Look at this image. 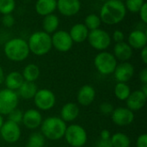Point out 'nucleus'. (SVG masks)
Returning a JSON list of instances; mask_svg holds the SVG:
<instances>
[{
  "label": "nucleus",
  "mask_w": 147,
  "mask_h": 147,
  "mask_svg": "<svg viewBox=\"0 0 147 147\" xmlns=\"http://www.w3.org/2000/svg\"><path fill=\"white\" fill-rule=\"evenodd\" d=\"M126 15L127 9L123 2L108 0L101 7L99 16L102 22L107 25H116L124 20Z\"/></svg>",
  "instance_id": "f257e3e1"
},
{
  "label": "nucleus",
  "mask_w": 147,
  "mask_h": 147,
  "mask_svg": "<svg viewBox=\"0 0 147 147\" xmlns=\"http://www.w3.org/2000/svg\"><path fill=\"white\" fill-rule=\"evenodd\" d=\"M3 53L6 58L13 62H22L25 60L30 52L27 40L16 37L8 40L3 47Z\"/></svg>",
  "instance_id": "f03ea898"
},
{
  "label": "nucleus",
  "mask_w": 147,
  "mask_h": 147,
  "mask_svg": "<svg viewBox=\"0 0 147 147\" xmlns=\"http://www.w3.org/2000/svg\"><path fill=\"white\" fill-rule=\"evenodd\" d=\"M66 127L65 122L60 117L51 116L42 121L40 131L45 139L56 141L64 137Z\"/></svg>",
  "instance_id": "7ed1b4c3"
},
{
  "label": "nucleus",
  "mask_w": 147,
  "mask_h": 147,
  "mask_svg": "<svg viewBox=\"0 0 147 147\" xmlns=\"http://www.w3.org/2000/svg\"><path fill=\"white\" fill-rule=\"evenodd\" d=\"M27 42L29 52L36 56L46 55L53 48L51 34L42 30L34 32L29 36Z\"/></svg>",
  "instance_id": "20e7f679"
},
{
  "label": "nucleus",
  "mask_w": 147,
  "mask_h": 147,
  "mask_svg": "<svg viewBox=\"0 0 147 147\" xmlns=\"http://www.w3.org/2000/svg\"><path fill=\"white\" fill-rule=\"evenodd\" d=\"M94 65L99 73L102 75H110L115 71L117 65V59L113 53L107 51H102L96 55Z\"/></svg>",
  "instance_id": "39448f33"
},
{
  "label": "nucleus",
  "mask_w": 147,
  "mask_h": 147,
  "mask_svg": "<svg viewBox=\"0 0 147 147\" xmlns=\"http://www.w3.org/2000/svg\"><path fill=\"white\" fill-rule=\"evenodd\" d=\"M64 137L66 142L71 147L84 146L88 139L85 129L78 124H71L66 127Z\"/></svg>",
  "instance_id": "423d86ee"
},
{
  "label": "nucleus",
  "mask_w": 147,
  "mask_h": 147,
  "mask_svg": "<svg viewBox=\"0 0 147 147\" xmlns=\"http://www.w3.org/2000/svg\"><path fill=\"white\" fill-rule=\"evenodd\" d=\"M87 40L91 47L97 51H105L111 45V36L104 29L97 28L89 32Z\"/></svg>",
  "instance_id": "0eeeda50"
},
{
  "label": "nucleus",
  "mask_w": 147,
  "mask_h": 147,
  "mask_svg": "<svg viewBox=\"0 0 147 147\" xmlns=\"http://www.w3.org/2000/svg\"><path fill=\"white\" fill-rule=\"evenodd\" d=\"M19 96L14 90L3 89L0 90V115H7L17 108Z\"/></svg>",
  "instance_id": "6e6552de"
},
{
  "label": "nucleus",
  "mask_w": 147,
  "mask_h": 147,
  "mask_svg": "<svg viewBox=\"0 0 147 147\" xmlns=\"http://www.w3.org/2000/svg\"><path fill=\"white\" fill-rule=\"evenodd\" d=\"M33 99L36 108L43 111L50 110L56 103V96L54 93L48 89L38 90Z\"/></svg>",
  "instance_id": "1a4fd4ad"
},
{
  "label": "nucleus",
  "mask_w": 147,
  "mask_h": 147,
  "mask_svg": "<svg viewBox=\"0 0 147 147\" xmlns=\"http://www.w3.org/2000/svg\"><path fill=\"white\" fill-rule=\"evenodd\" d=\"M52 46L60 53L70 51L73 46V41L69 34V32L65 30H57L51 35Z\"/></svg>",
  "instance_id": "9d476101"
},
{
  "label": "nucleus",
  "mask_w": 147,
  "mask_h": 147,
  "mask_svg": "<svg viewBox=\"0 0 147 147\" xmlns=\"http://www.w3.org/2000/svg\"><path fill=\"white\" fill-rule=\"evenodd\" d=\"M1 138L9 144L17 142L21 137V128L18 124L7 121L3 122L0 129Z\"/></svg>",
  "instance_id": "9b49d317"
},
{
  "label": "nucleus",
  "mask_w": 147,
  "mask_h": 147,
  "mask_svg": "<svg viewBox=\"0 0 147 147\" xmlns=\"http://www.w3.org/2000/svg\"><path fill=\"white\" fill-rule=\"evenodd\" d=\"M112 121L119 127H126L133 123L134 120V111L127 108H117L114 109L112 114L110 115Z\"/></svg>",
  "instance_id": "f8f14e48"
},
{
  "label": "nucleus",
  "mask_w": 147,
  "mask_h": 147,
  "mask_svg": "<svg viewBox=\"0 0 147 147\" xmlns=\"http://www.w3.org/2000/svg\"><path fill=\"white\" fill-rule=\"evenodd\" d=\"M113 74L117 83H127L134 77V67L127 61L121 62L117 64Z\"/></svg>",
  "instance_id": "ddd939ff"
},
{
  "label": "nucleus",
  "mask_w": 147,
  "mask_h": 147,
  "mask_svg": "<svg viewBox=\"0 0 147 147\" xmlns=\"http://www.w3.org/2000/svg\"><path fill=\"white\" fill-rule=\"evenodd\" d=\"M57 9L65 16H76L81 9L80 0H57Z\"/></svg>",
  "instance_id": "4468645a"
},
{
  "label": "nucleus",
  "mask_w": 147,
  "mask_h": 147,
  "mask_svg": "<svg viewBox=\"0 0 147 147\" xmlns=\"http://www.w3.org/2000/svg\"><path fill=\"white\" fill-rule=\"evenodd\" d=\"M42 121L43 120L40 112L38 109H30L23 113L22 122L26 128L34 130L40 127Z\"/></svg>",
  "instance_id": "2eb2a0df"
},
{
  "label": "nucleus",
  "mask_w": 147,
  "mask_h": 147,
  "mask_svg": "<svg viewBox=\"0 0 147 147\" xmlns=\"http://www.w3.org/2000/svg\"><path fill=\"white\" fill-rule=\"evenodd\" d=\"M147 96L144 94L140 90H134V92H131L127 102V108L129 109L132 111H137L141 109H143L146 103Z\"/></svg>",
  "instance_id": "dca6fc26"
},
{
  "label": "nucleus",
  "mask_w": 147,
  "mask_h": 147,
  "mask_svg": "<svg viewBox=\"0 0 147 147\" xmlns=\"http://www.w3.org/2000/svg\"><path fill=\"white\" fill-rule=\"evenodd\" d=\"M127 43L133 49L141 50L143 47H146V31L142 29L133 30L127 37Z\"/></svg>",
  "instance_id": "f3484780"
},
{
  "label": "nucleus",
  "mask_w": 147,
  "mask_h": 147,
  "mask_svg": "<svg viewBox=\"0 0 147 147\" xmlns=\"http://www.w3.org/2000/svg\"><path fill=\"white\" fill-rule=\"evenodd\" d=\"M96 97V90L95 89L89 84H85L82 86L77 94V100L78 103L82 106H89L90 105Z\"/></svg>",
  "instance_id": "a211bd4d"
},
{
  "label": "nucleus",
  "mask_w": 147,
  "mask_h": 147,
  "mask_svg": "<svg viewBox=\"0 0 147 147\" xmlns=\"http://www.w3.org/2000/svg\"><path fill=\"white\" fill-rule=\"evenodd\" d=\"M134 49L128 45L127 42L122 41L116 43L114 47V56L117 60L126 62L129 60L133 56Z\"/></svg>",
  "instance_id": "6ab92c4d"
},
{
  "label": "nucleus",
  "mask_w": 147,
  "mask_h": 147,
  "mask_svg": "<svg viewBox=\"0 0 147 147\" xmlns=\"http://www.w3.org/2000/svg\"><path fill=\"white\" fill-rule=\"evenodd\" d=\"M79 107L77 103L67 102L60 110V118L65 123L74 121L79 115Z\"/></svg>",
  "instance_id": "aec40b11"
},
{
  "label": "nucleus",
  "mask_w": 147,
  "mask_h": 147,
  "mask_svg": "<svg viewBox=\"0 0 147 147\" xmlns=\"http://www.w3.org/2000/svg\"><path fill=\"white\" fill-rule=\"evenodd\" d=\"M89 32L90 30L84 23H76L71 28L69 34L73 42L83 43L87 40Z\"/></svg>",
  "instance_id": "412c9836"
},
{
  "label": "nucleus",
  "mask_w": 147,
  "mask_h": 147,
  "mask_svg": "<svg viewBox=\"0 0 147 147\" xmlns=\"http://www.w3.org/2000/svg\"><path fill=\"white\" fill-rule=\"evenodd\" d=\"M34 9L41 16L53 14L57 9V0H37Z\"/></svg>",
  "instance_id": "4be33fe9"
},
{
  "label": "nucleus",
  "mask_w": 147,
  "mask_h": 147,
  "mask_svg": "<svg viewBox=\"0 0 147 147\" xmlns=\"http://www.w3.org/2000/svg\"><path fill=\"white\" fill-rule=\"evenodd\" d=\"M24 79L22 73L18 71H11L4 78V84L6 85V89L11 90H17L20 86L23 84Z\"/></svg>",
  "instance_id": "5701e85b"
},
{
  "label": "nucleus",
  "mask_w": 147,
  "mask_h": 147,
  "mask_svg": "<svg viewBox=\"0 0 147 147\" xmlns=\"http://www.w3.org/2000/svg\"><path fill=\"white\" fill-rule=\"evenodd\" d=\"M59 26V18L55 14H50L43 16L42 21V31L51 34L58 30Z\"/></svg>",
  "instance_id": "b1692460"
},
{
  "label": "nucleus",
  "mask_w": 147,
  "mask_h": 147,
  "mask_svg": "<svg viewBox=\"0 0 147 147\" xmlns=\"http://www.w3.org/2000/svg\"><path fill=\"white\" fill-rule=\"evenodd\" d=\"M37 90H38V89H37V86H36L35 83L24 81L23 84L17 90L18 92H16V93H17L18 96L22 97V99L30 100V99L34 98V96L36 94Z\"/></svg>",
  "instance_id": "393cba45"
},
{
  "label": "nucleus",
  "mask_w": 147,
  "mask_h": 147,
  "mask_svg": "<svg viewBox=\"0 0 147 147\" xmlns=\"http://www.w3.org/2000/svg\"><path fill=\"white\" fill-rule=\"evenodd\" d=\"M40 74V68L37 65L35 64H28L27 65L23 71H22V77L24 81H28V82H35Z\"/></svg>",
  "instance_id": "a878e982"
},
{
  "label": "nucleus",
  "mask_w": 147,
  "mask_h": 147,
  "mask_svg": "<svg viewBox=\"0 0 147 147\" xmlns=\"http://www.w3.org/2000/svg\"><path fill=\"white\" fill-rule=\"evenodd\" d=\"M113 147H130V138L123 133H115L110 138Z\"/></svg>",
  "instance_id": "bb28decb"
},
{
  "label": "nucleus",
  "mask_w": 147,
  "mask_h": 147,
  "mask_svg": "<svg viewBox=\"0 0 147 147\" xmlns=\"http://www.w3.org/2000/svg\"><path fill=\"white\" fill-rule=\"evenodd\" d=\"M115 96L120 101H126L131 94V89L127 83H117L115 86Z\"/></svg>",
  "instance_id": "cd10ccee"
},
{
  "label": "nucleus",
  "mask_w": 147,
  "mask_h": 147,
  "mask_svg": "<svg viewBox=\"0 0 147 147\" xmlns=\"http://www.w3.org/2000/svg\"><path fill=\"white\" fill-rule=\"evenodd\" d=\"M84 24L86 26V28L90 31H91V30L100 28V26L102 24V21H101L99 15L95 14V13H91V14H89L86 16V17L84 18Z\"/></svg>",
  "instance_id": "c85d7f7f"
},
{
  "label": "nucleus",
  "mask_w": 147,
  "mask_h": 147,
  "mask_svg": "<svg viewBox=\"0 0 147 147\" xmlns=\"http://www.w3.org/2000/svg\"><path fill=\"white\" fill-rule=\"evenodd\" d=\"M45 145V137L41 133H33L28 139L26 147H43Z\"/></svg>",
  "instance_id": "c756f323"
},
{
  "label": "nucleus",
  "mask_w": 147,
  "mask_h": 147,
  "mask_svg": "<svg viewBox=\"0 0 147 147\" xmlns=\"http://www.w3.org/2000/svg\"><path fill=\"white\" fill-rule=\"evenodd\" d=\"M145 0H126L124 2L126 9L131 13H139L140 9L145 3Z\"/></svg>",
  "instance_id": "7c9ffc66"
},
{
  "label": "nucleus",
  "mask_w": 147,
  "mask_h": 147,
  "mask_svg": "<svg viewBox=\"0 0 147 147\" xmlns=\"http://www.w3.org/2000/svg\"><path fill=\"white\" fill-rule=\"evenodd\" d=\"M16 9V0H0V13L11 14Z\"/></svg>",
  "instance_id": "2f4dec72"
},
{
  "label": "nucleus",
  "mask_w": 147,
  "mask_h": 147,
  "mask_svg": "<svg viewBox=\"0 0 147 147\" xmlns=\"http://www.w3.org/2000/svg\"><path fill=\"white\" fill-rule=\"evenodd\" d=\"M7 116H8V121L15 122L19 125V123H21L22 121L23 112L21 109L16 108V109H13L9 114H8Z\"/></svg>",
  "instance_id": "473e14b6"
},
{
  "label": "nucleus",
  "mask_w": 147,
  "mask_h": 147,
  "mask_svg": "<svg viewBox=\"0 0 147 147\" xmlns=\"http://www.w3.org/2000/svg\"><path fill=\"white\" fill-rule=\"evenodd\" d=\"M1 22L5 28H12L15 25L16 20L12 14H6V15H3Z\"/></svg>",
  "instance_id": "72a5a7b5"
},
{
  "label": "nucleus",
  "mask_w": 147,
  "mask_h": 147,
  "mask_svg": "<svg viewBox=\"0 0 147 147\" xmlns=\"http://www.w3.org/2000/svg\"><path fill=\"white\" fill-rule=\"evenodd\" d=\"M114 110V106L110 102H104L100 105V111L102 115H109L112 114Z\"/></svg>",
  "instance_id": "f704fd0d"
},
{
  "label": "nucleus",
  "mask_w": 147,
  "mask_h": 147,
  "mask_svg": "<svg viewBox=\"0 0 147 147\" xmlns=\"http://www.w3.org/2000/svg\"><path fill=\"white\" fill-rule=\"evenodd\" d=\"M125 34L123 31L120 30V29H116L114 31L113 35L111 37V39L114 40V41H115V43H119V42H122L125 41Z\"/></svg>",
  "instance_id": "c9c22d12"
},
{
  "label": "nucleus",
  "mask_w": 147,
  "mask_h": 147,
  "mask_svg": "<svg viewBox=\"0 0 147 147\" xmlns=\"http://www.w3.org/2000/svg\"><path fill=\"white\" fill-rule=\"evenodd\" d=\"M139 15H140V18L141 20V22L144 24L147 23V3H145L144 5L141 7V9L139 11Z\"/></svg>",
  "instance_id": "e433bc0d"
},
{
  "label": "nucleus",
  "mask_w": 147,
  "mask_h": 147,
  "mask_svg": "<svg viewBox=\"0 0 147 147\" xmlns=\"http://www.w3.org/2000/svg\"><path fill=\"white\" fill-rule=\"evenodd\" d=\"M136 147H147V135L146 134H143L138 137Z\"/></svg>",
  "instance_id": "4c0bfd02"
},
{
  "label": "nucleus",
  "mask_w": 147,
  "mask_h": 147,
  "mask_svg": "<svg viewBox=\"0 0 147 147\" xmlns=\"http://www.w3.org/2000/svg\"><path fill=\"white\" fill-rule=\"evenodd\" d=\"M96 147H113L112 146V144H111V141L110 140H102L100 139L96 145Z\"/></svg>",
  "instance_id": "58836bf2"
},
{
  "label": "nucleus",
  "mask_w": 147,
  "mask_h": 147,
  "mask_svg": "<svg viewBox=\"0 0 147 147\" xmlns=\"http://www.w3.org/2000/svg\"><path fill=\"white\" fill-rule=\"evenodd\" d=\"M140 80L142 83V84H147V69L144 68L140 72Z\"/></svg>",
  "instance_id": "ea45409f"
},
{
  "label": "nucleus",
  "mask_w": 147,
  "mask_h": 147,
  "mask_svg": "<svg viewBox=\"0 0 147 147\" xmlns=\"http://www.w3.org/2000/svg\"><path fill=\"white\" fill-rule=\"evenodd\" d=\"M140 59L145 65L147 64V47H143L140 50Z\"/></svg>",
  "instance_id": "a19ab883"
},
{
  "label": "nucleus",
  "mask_w": 147,
  "mask_h": 147,
  "mask_svg": "<svg viewBox=\"0 0 147 147\" xmlns=\"http://www.w3.org/2000/svg\"><path fill=\"white\" fill-rule=\"evenodd\" d=\"M111 138V134L109 130L107 129H104L101 132L100 134V139L102 140H110Z\"/></svg>",
  "instance_id": "79ce46f5"
},
{
  "label": "nucleus",
  "mask_w": 147,
  "mask_h": 147,
  "mask_svg": "<svg viewBox=\"0 0 147 147\" xmlns=\"http://www.w3.org/2000/svg\"><path fill=\"white\" fill-rule=\"evenodd\" d=\"M4 72H3V70L2 68V66L0 65V84H2L3 82H4Z\"/></svg>",
  "instance_id": "37998d69"
},
{
  "label": "nucleus",
  "mask_w": 147,
  "mask_h": 147,
  "mask_svg": "<svg viewBox=\"0 0 147 147\" xmlns=\"http://www.w3.org/2000/svg\"><path fill=\"white\" fill-rule=\"evenodd\" d=\"M140 90L147 96V84H142V87H141Z\"/></svg>",
  "instance_id": "c03bdc74"
},
{
  "label": "nucleus",
  "mask_w": 147,
  "mask_h": 147,
  "mask_svg": "<svg viewBox=\"0 0 147 147\" xmlns=\"http://www.w3.org/2000/svg\"><path fill=\"white\" fill-rule=\"evenodd\" d=\"M3 115H0V129H1V127L3 126Z\"/></svg>",
  "instance_id": "a18cd8bd"
},
{
  "label": "nucleus",
  "mask_w": 147,
  "mask_h": 147,
  "mask_svg": "<svg viewBox=\"0 0 147 147\" xmlns=\"http://www.w3.org/2000/svg\"><path fill=\"white\" fill-rule=\"evenodd\" d=\"M99 1H102V2H103V3H104V2H106V1H108V0H99Z\"/></svg>",
  "instance_id": "49530a36"
},
{
  "label": "nucleus",
  "mask_w": 147,
  "mask_h": 147,
  "mask_svg": "<svg viewBox=\"0 0 147 147\" xmlns=\"http://www.w3.org/2000/svg\"><path fill=\"white\" fill-rule=\"evenodd\" d=\"M119 1H121V2H123V3H124V2H125L126 0H119Z\"/></svg>",
  "instance_id": "de8ad7c7"
},
{
  "label": "nucleus",
  "mask_w": 147,
  "mask_h": 147,
  "mask_svg": "<svg viewBox=\"0 0 147 147\" xmlns=\"http://www.w3.org/2000/svg\"><path fill=\"white\" fill-rule=\"evenodd\" d=\"M43 147H48V146H43Z\"/></svg>",
  "instance_id": "09e8293b"
},
{
  "label": "nucleus",
  "mask_w": 147,
  "mask_h": 147,
  "mask_svg": "<svg viewBox=\"0 0 147 147\" xmlns=\"http://www.w3.org/2000/svg\"><path fill=\"white\" fill-rule=\"evenodd\" d=\"M11 147H16V146H11Z\"/></svg>",
  "instance_id": "8fccbe9b"
}]
</instances>
